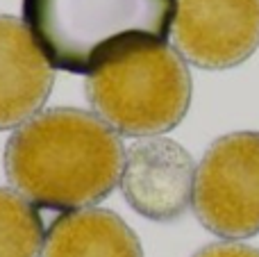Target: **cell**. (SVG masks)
Masks as SVG:
<instances>
[{
	"instance_id": "cell-1",
	"label": "cell",
	"mask_w": 259,
	"mask_h": 257,
	"mask_svg": "<svg viewBox=\"0 0 259 257\" xmlns=\"http://www.w3.org/2000/svg\"><path fill=\"white\" fill-rule=\"evenodd\" d=\"M125 148L96 114L75 107L39 112L5 146V173L32 205L77 212L105 200L121 182Z\"/></svg>"
},
{
	"instance_id": "cell-6",
	"label": "cell",
	"mask_w": 259,
	"mask_h": 257,
	"mask_svg": "<svg viewBox=\"0 0 259 257\" xmlns=\"http://www.w3.org/2000/svg\"><path fill=\"white\" fill-rule=\"evenodd\" d=\"M193 182L196 164L178 141L148 137L127 148L121 191L130 207L143 219L178 221L193 200Z\"/></svg>"
},
{
	"instance_id": "cell-7",
	"label": "cell",
	"mask_w": 259,
	"mask_h": 257,
	"mask_svg": "<svg viewBox=\"0 0 259 257\" xmlns=\"http://www.w3.org/2000/svg\"><path fill=\"white\" fill-rule=\"evenodd\" d=\"M55 87V71L27 25L0 14V130H14L39 114Z\"/></svg>"
},
{
	"instance_id": "cell-2",
	"label": "cell",
	"mask_w": 259,
	"mask_h": 257,
	"mask_svg": "<svg viewBox=\"0 0 259 257\" xmlns=\"http://www.w3.org/2000/svg\"><path fill=\"white\" fill-rule=\"evenodd\" d=\"M173 21L175 0H23V23L50 66L80 75L166 44Z\"/></svg>"
},
{
	"instance_id": "cell-8",
	"label": "cell",
	"mask_w": 259,
	"mask_h": 257,
	"mask_svg": "<svg viewBox=\"0 0 259 257\" xmlns=\"http://www.w3.org/2000/svg\"><path fill=\"white\" fill-rule=\"evenodd\" d=\"M41 257H143V248L116 212L87 207L55 219Z\"/></svg>"
},
{
	"instance_id": "cell-3",
	"label": "cell",
	"mask_w": 259,
	"mask_h": 257,
	"mask_svg": "<svg viewBox=\"0 0 259 257\" xmlns=\"http://www.w3.org/2000/svg\"><path fill=\"white\" fill-rule=\"evenodd\" d=\"M191 73L166 44L139 46L87 77V100L96 116L125 137L173 130L191 105Z\"/></svg>"
},
{
	"instance_id": "cell-9",
	"label": "cell",
	"mask_w": 259,
	"mask_h": 257,
	"mask_svg": "<svg viewBox=\"0 0 259 257\" xmlns=\"http://www.w3.org/2000/svg\"><path fill=\"white\" fill-rule=\"evenodd\" d=\"M44 244L39 209L16 189L0 187V257H41Z\"/></svg>"
},
{
	"instance_id": "cell-5",
	"label": "cell",
	"mask_w": 259,
	"mask_h": 257,
	"mask_svg": "<svg viewBox=\"0 0 259 257\" xmlns=\"http://www.w3.org/2000/svg\"><path fill=\"white\" fill-rule=\"evenodd\" d=\"M173 41L198 68L239 66L259 48V0H175Z\"/></svg>"
},
{
	"instance_id": "cell-4",
	"label": "cell",
	"mask_w": 259,
	"mask_h": 257,
	"mask_svg": "<svg viewBox=\"0 0 259 257\" xmlns=\"http://www.w3.org/2000/svg\"><path fill=\"white\" fill-rule=\"evenodd\" d=\"M193 214L223 239L259 235V132H230L211 141L193 182Z\"/></svg>"
},
{
	"instance_id": "cell-10",
	"label": "cell",
	"mask_w": 259,
	"mask_h": 257,
	"mask_svg": "<svg viewBox=\"0 0 259 257\" xmlns=\"http://www.w3.org/2000/svg\"><path fill=\"white\" fill-rule=\"evenodd\" d=\"M193 257H259V248L246 244H234V241H219L200 248Z\"/></svg>"
}]
</instances>
